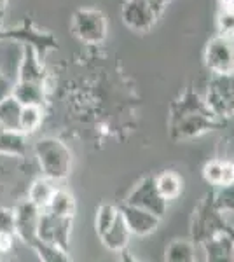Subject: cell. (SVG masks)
Wrapping results in <instances>:
<instances>
[{
	"label": "cell",
	"mask_w": 234,
	"mask_h": 262,
	"mask_svg": "<svg viewBox=\"0 0 234 262\" xmlns=\"http://www.w3.org/2000/svg\"><path fill=\"white\" fill-rule=\"evenodd\" d=\"M224 124L225 121L217 117L206 105L205 98L193 90H187L169 107L168 133L175 142L198 138L208 131L222 128Z\"/></svg>",
	"instance_id": "cell-1"
},
{
	"label": "cell",
	"mask_w": 234,
	"mask_h": 262,
	"mask_svg": "<svg viewBox=\"0 0 234 262\" xmlns=\"http://www.w3.org/2000/svg\"><path fill=\"white\" fill-rule=\"evenodd\" d=\"M42 175L53 182L65 180L72 170V152L61 140L54 137L40 138L33 147Z\"/></svg>",
	"instance_id": "cell-2"
},
{
	"label": "cell",
	"mask_w": 234,
	"mask_h": 262,
	"mask_svg": "<svg viewBox=\"0 0 234 262\" xmlns=\"http://www.w3.org/2000/svg\"><path fill=\"white\" fill-rule=\"evenodd\" d=\"M227 227L229 224L224 221V213L214 203V194L205 196L194 208L193 219H190V239L194 245H201L208 238L227 229Z\"/></svg>",
	"instance_id": "cell-3"
},
{
	"label": "cell",
	"mask_w": 234,
	"mask_h": 262,
	"mask_svg": "<svg viewBox=\"0 0 234 262\" xmlns=\"http://www.w3.org/2000/svg\"><path fill=\"white\" fill-rule=\"evenodd\" d=\"M205 101L220 119L225 121L234 116V72L211 75L206 86Z\"/></svg>",
	"instance_id": "cell-4"
},
{
	"label": "cell",
	"mask_w": 234,
	"mask_h": 262,
	"mask_svg": "<svg viewBox=\"0 0 234 262\" xmlns=\"http://www.w3.org/2000/svg\"><path fill=\"white\" fill-rule=\"evenodd\" d=\"M72 30L86 44H101L107 39V18L98 9H77L72 16Z\"/></svg>",
	"instance_id": "cell-5"
},
{
	"label": "cell",
	"mask_w": 234,
	"mask_h": 262,
	"mask_svg": "<svg viewBox=\"0 0 234 262\" xmlns=\"http://www.w3.org/2000/svg\"><path fill=\"white\" fill-rule=\"evenodd\" d=\"M72 219L61 217L42 210L37 222V238L44 243L59 247L61 250L70 252V232H72Z\"/></svg>",
	"instance_id": "cell-6"
},
{
	"label": "cell",
	"mask_w": 234,
	"mask_h": 262,
	"mask_svg": "<svg viewBox=\"0 0 234 262\" xmlns=\"http://www.w3.org/2000/svg\"><path fill=\"white\" fill-rule=\"evenodd\" d=\"M124 203L147 210V212L154 213L161 219H163V215L166 213V210H168V201L161 196L159 189H157V185H156V177H152V175L140 180L138 184L131 189V192L127 194Z\"/></svg>",
	"instance_id": "cell-7"
},
{
	"label": "cell",
	"mask_w": 234,
	"mask_h": 262,
	"mask_svg": "<svg viewBox=\"0 0 234 262\" xmlns=\"http://www.w3.org/2000/svg\"><path fill=\"white\" fill-rule=\"evenodd\" d=\"M205 65L214 74L234 72V44L231 37L217 35L208 40L205 48Z\"/></svg>",
	"instance_id": "cell-8"
},
{
	"label": "cell",
	"mask_w": 234,
	"mask_h": 262,
	"mask_svg": "<svg viewBox=\"0 0 234 262\" xmlns=\"http://www.w3.org/2000/svg\"><path fill=\"white\" fill-rule=\"evenodd\" d=\"M122 23L133 32H148L156 25L157 11L147 0H126L121 11Z\"/></svg>",
	"instance_id": "cell-9"
},
{
	"label": "cell",
	"mask_w": 234,
	"mask_h": 262,
	"mask_svg": "<svg viewBox=\"0 0 234 262\" xmlns=\"http://www.w3.org/2000/svg\"><path fill=\"white\" fill-rule=\"evenodd\" d=\"M42 210L27 200L19 203L14 208L16 215V238H19L25 245H32L37 239V222Z\"/></svg>",
	"instance_id": "cell-10"
},
{
	"label": "cell",
	"mask_w": 234,
	"mask_h": 262,
	"mask_svg": "<svg viewBox=\"0 0 234 262\" xmlns=\"http://www.w3.org/2000/svg\"><path fill=\"white\" fill-rule=\"evenodd\" d=\"M119 210H121V213H122V217H124L127 227H130L131 234L148 236L159 227L161 217L147 212V210L138 208V206H133V205H127V203L119 206Z\"/></svg>",
	"instance_id": "cell-11"
},
{
	"label": "cell",
	"mask_w": 234,
	"mask_h": 262,
	"mask_svg": "<svg viewBox=\"0 0 234 262\" xmlns=\"http://www.w3.org/2000/svg\"><path fill=\"white\" fill-rule=\"evenodd\" d=\"M199 247L208 262H234V238L231 234V226L208 238Z\"/></svg>",
	"instance_id": "cell-12"
},
{
	"label": "cell",
	"mask_w": 234,
	"mask_h": 262,
	"mask_svg": "<svg viewBox=\"0 0 234 262\" xmlns=\"http://www.w3.org/2000/svg\"><path fill=\"white\" fill-rule=\"evenodd\" d=\"M46 70L42 67V60L39 51L32 44H23V53H21V61L18 69V79L16 81H33L46 84Z\"/></svg>",
	"instance_id": "cell-13"
},
{
	"label": "cell",
	"mask_w": 234,
	"mask_h": 262,
	"mask_svg": "<svg viewBox=\"0 0 234 262\" xmlns=\"http://www.w3.org/2000/svg\"><path fill=\"white\" fill-rule=\"evenodd\" d=\"M130 238H131V231H130V227H127L122 213H119V217L114 221L112 226L100 236L101 243L112 252L126 250L127 245H130Z\"/></svg>",
	"instance_id": "cell-14"
},
{
	"label": "cell",
	"mask_w": 234,
	"mask_h": 262,
	"mask_svg": "<svg viewBox=\"0 0 234 262\" xmlns=\"http://www.w3.org/2000/svg\"><path fill=\"white\" fill-rule=\"evenodd\" d=\"M12 96H14L23 107H27V105L44 107L46 84L33 82V81H16L14 88H12Z\"/></svg>",
	"instance_id": "cell-15"
},
{
	"label": "cell",
	"mask_w": 234,
	"mask_h": 262,
	"mask_svg": "<svg viewBox=\"0 0 234 262\" xmlns=\"http://www.w3.org/2000/svg\"><path fill=\"white\" fill-rule=\"evenodd\" d=\"M203 179H205L210 185H229L234 182V163L231 161H220V159H214V161L206 163L203 168Z\"/></svg>",
	"instance_id": "cell-16"
},
{
	"label": "cell",
	"mask_w": 234,
	"mask_h": 262,
	"mask_svg": "<svg viewBox=\"0 0 234 262\" xmlns=\"http://www.w3.org/2000/svg\"><path fill=\"white\" fill-rule=\"evenodd\" d=\"M27 154V135L19 129L0 131V156L23 158Z\"/></svg>",
	"instance_id": "cell-17"
},
{
	"label": "cell",
	"mask_w": 234,
	"mask_h": 262,
	"mask_svg": "<svg viewBox=\"0 0 234 262\" xmlns=\"http://www.w3.org/2000/svg\"><path fill=\"white\" fill-rule=\"evenodd\" d=\"M16 238V215L14 208L0 206V253L7 252Z\"/></svg>",
	"instance_id": "cell-18"
},
{
	"label": "cell",
	"mask_w": 234,
	"mask_h": 262,
	"mask_svg": "<svg viewBox=\"0 0 234 262\" xmlns=\"http://www.w3.org/2000/svg\"><path fill=\"white\" fill-rule=\"evenodd\" d=\"M56 187L53 185V180L48 177L42 175L40 179L33 180V184L28 189V200L33 203L35 206H39L40 210H44L49 205L51 198H53Z\"/></svg>",
	"instance_id": "cell-19"
},
{
	"label": "cell",
	"mask_w": 234,
	"mask_h": 262,
	"mask_svg": "<svg viewBox=\"0 0 234 262\" xmlns=\"http://www.w3.org/2000/svg\"><path fill=\"white\" fill-rule=\"evenodd\" d=\"M164 259L169 262H194L196 260V245L193 239H173L166 247Z\"/></svg>",
	"instance_id": "cell-20"
},
{
	"label": "cell",
	"mask_w": 234,
	"mask_h": 262,
	"mask_svg": "<svg viewBox=\"0 0 234 262\" xmlns=\"http://www.w3.org/2000/svg\"><path fill=\"white\" fill-rule=\"evenodd\" d=\"M21 111L23 105L12 95L0 101V124L4 126V129H19Z\"/></svg>",
	"instance_id": "cell-21"
},
{
	"label": "cell",
	"mask_w": 234,
	"mask_h": 262,
	"mask_svg": "<svg viewBox=\"0 0 234 262\" xmlns=\"http://www.w3.org/2000/svg\"><path fill=\"white\" fill-rule=\"evenodd\" d=\"M156 185L159 189L161 196L166 201H172L180 196L182 187H184V180L175 171H163L161 175L156 177Z\"/></svg>",
	"instance_id": "cell-22"
},
{
	"label": "cell",
	"mask_w": 234,
	"mask_h": 262,
	"mask_svg": "<svg viewBox=\"0 0 234 262\" xmlns=\"http://www.w3.org/2000/svg\"><path fill=\"white\" fill-rule=\"evenodd\" d=\"M44 210L54 213V215H61V217H74L75 215V200L70 192L63 191V189H56L51 198L49 205Z\"/></svg>",
	"instance_id": "cell-23"
},
{
	"label": "cell",
	"mask_w": 234,
	"mask_h": 262,
	"mask_svg": "<svg viewBox=\"0 0 234 262\" xmlns=\"http://www.w3.org/2000/svg\"><path fill=\"white\" fill-rule=\"evenodd\" d=\"M30 248H32V250L39 255V259L44 260V262H70L72 260L70 252H65L59 247H54V245L40 242L39 238L30 245Z\"/></svg>",
	"instance_id": "cell-24"
},
{
	"label": "cell",
	"mask_w": 234,
	"mask_h": 262,
	"mask_svg": "<svg viewBox=\"0 0 234 262\" xmlns=\"http://www.w3.org/2000/svg\"><path fill=\"white\" fill-rule=\"evenodd\" d=\"M42 119H44V111L42 107L37 105H27L21 111L19 117V131H23L25 135H32L40 128Z\"/></svg>",
	"instance_id": "cell-25"
},
{
	"label": "cell",
	"mask_w": 234,
	"mask_h": 262,
	"mask_svg": "<svg viewBox=\"0 0 234 262\" xmlns=\"http://www.w3.org/2000/svg\"><path fill=\"white\" fill-rule=\"evenodd\" d=\"M119 213H121L119 206L109 205V203L101 205L100 208L96 210V219H95V229H96V234H98V236L103 234V232L107 231L109 227L114 224V221H116V219L119 217Z\"/></svg>",
	"instance_id": "cell-26"
},
{
	"label": "cell",
	"mask_w": 234,
	"mask_h": 262,
	"mask_svg": "<svg viewBox=\"0 0 234 262\" xmlns=\"http://www.w3.org/2000/svg\"><path fill=\"white\" fill-rule=\"evenodd\" d=\"M214 203L222 213L234 215V182L229 185H222L217 194H214Z\"/></svg>",
	"instance_id": "cell-27"
},
{
	"label": "cell",
	"mask_w": 234,
	"mask_h": 262,
	"mask_svg": "<svg viewBox=\"0 0 234 262\" xmlns=\"http://www.w3.org/2000/svg\"><path fill=\"white\" fill-rule=\"evenodd\" d=\"M217 27H219V35L231 37L234 35V4L227 7H220L219 18H217Z\"/></svg>",
	"instance_id": "cell-28"
},
{
	"label": "cell",
	"mask_w": 234,
	"mask_h": 262,
	"mask_svg": "<svg viewBox=\"0 0 234 262\" xmlns=\"http://www.w3.org/2000/svg\"><path fill=\"white\" fill-rule=\"evenodd\" d=\"M14 82L6 72L0 70V101L6 100L7 96L12 95V88H14Z\"/></svg>",
	"instance_id": "cell-29"
},
{
	"label": "cell",
	"mask_w": 234,
	"mask_h": 262,
	"mask_svg": "<svg viewBox=\"0 0 234 262\" xmlns=\"http://www.w3.org/2000/svg\"><path fill=\"white\" fill-rule=\"evenodd\" d=\"M148 4H151L152 7L157 11V14L161 16V12L164 11V7H166V4H168V0H147Z\"/></svg>",
	"instance_id": "cell-30"
},
{
	"label": "cell",
	"mask_w": 234,
	"mask_h": 262,
	"mask_svg": "<svg viewBox=\"0 0 234 262\" xmlns=\"http://www.w3.org/2000/svg\"><path fill=\"white\" fill-rule=\"evenodd\" d=\"M234 0H219V6L220 7H227V6H232Z\"/></svg>",
	"instance_id": "cell-31"
},
{
	"label": "cell",
	"mask_w": 234,
	"mask_h": 262,
	"mask_svg": "<svg viewBox=\"0 0 234 262\" xmlns=\"http://www.w3.org/2000/svg\"><path fill=\"white\" fill-rule=\"evenodd\" d=\"M7 2H9V0H0V11H6Z\"/></svg>",
	"instance_id": "cell-32"
},
{
	"label": "cell",
	"mask_w": 234,
	"mask_h": 262,
	"mask_svg": "<svg viewBox=\"0 0 234 262\" xmlns=\"http://www.w3.org/2000/svg\"><path fill=\"white\" fill-rule=\"evenodd\" d=\"M2 25H4V11H0V30H2Z\"/></svg>",
	"instance_id": "cell-33"
},
{
	"label": "cell",
	"mask_w": 234,
	"mask_h": 262,
	"mask_svg": "<svg viewBox=\"0 0 234 262\" xmlns=\"http://www.w3.org/2000/svg\"><path fill=\"white\" fill-rule=\"evenodd\" d=\"M231 234H232V238H234V227H231Z\"/></svg>",
	"instance_id": "cell-34"
},
{
	"label": "cell",
	"mask_w": 234,
	"mask_h": 262,
	"mask_svg": "<svg viewBox=\"0 0 234 262\" xmlns=\"http://www.w3.org/2000/svg\"><path fill=\"white\" fill-rule=\"evenodd\" d=\"M2 129H4V126H2V124H0V131H2Z\"/></svg>",
	"instance_id": "cell-35"
}]
</instances>
